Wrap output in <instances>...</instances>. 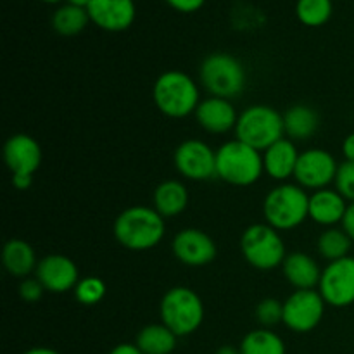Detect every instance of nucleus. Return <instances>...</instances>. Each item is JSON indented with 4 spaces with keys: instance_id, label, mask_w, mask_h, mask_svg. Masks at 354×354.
<instances>
[{
    "instance_id": "6ab92c4d",
    "label": "nucleus",
    "mask_w": 354,
    "mask_h": 354,
    "mask_svg": "<svg viewBox=\"0 0 354 354\" xmlns=\"http://www.w3.org/2000/svg\"><path fill=\"white\" fill-rule=\"evenodd\" d=\"M346 209L348 201L337 190L322 189L315 190L313 196H310V218L322 227L330 228L342 223Z\"/></svg>"
},
{
    "instance_id": "f704fd0d",
    "label": "nucleus",
    "mask_w": 354,
    "mask_h": 354,
    "mask_svg": "<svg viewBox=\"0 0 354 354\" xmlns=\"http://www.w3.org/2000/svg\"><path fill=\"white\" fill-rule=\"evenodd\" d=\"M342 154H344L346 161L354 162V133H349L342 142Z\"/></svg>"
},
{
    "instance_id": "5701e85b",
    "label": "nucleus",
    "mask_w": 354,
    "mask_h": 354,
    "mask_svg": "<svg viewBox=\"0 0 354 354\" xmlns=\"http://www.w3.org/2000/svg\"><path fill=\"white\" fill-rule=\"evenodd\" d=\"M320 127V118L310 106L297 104L283 114V128L290 140H306L313 137Z\"/></svg>"
},
{
    "instance_id": "f03ea898",
    "label": "nucleus",
    "mask_w": 354,
    "mask_h": 354,
    "mask_svg": "<svg viewBox=\"0 0 354 354\" xmlns=\"http://www.w3.org/2000/svg\"><path fill=\"white\" fill-rule=\"evenodd\" d=\"M265 173L263 154L239 138L225 142L216 151V176L235 187H249Z\"/></svg>"
},
{
    "instance_id": "9b49d317",
    "label": "nucleus",
    "mask_w": 354,
    "mask_h": 354,
    "mask_svg": "<svg viewBox=\"0 0 354 354\" xmlns=\"http://www.w3.org/2000/svg\"><path fill=\"white\" fill-rule=\"evenodd\" d=\"M175 168L185 178L204 182L216 176V151L203 140H185L175 151Z\"/></svg>"
},
{
    "instance_id": "b1692460",
    "label": "nucleus",
    "mask_w": 354,
    "mask_h": 354,
    "mask_svg": "<svg viewBox=\"0 0 354 354\" xmlns=\"http://www.w3.org/2000/svg\"><path fill=\"white\" fill-rule=\"evenodd\" d=\"M178 335L165 324H152L142 328L137 335V348L144 354H171L176 348Z\"/></svg>"
},
{
    "instance_id": "e433bc0d",
    "label": "nucleus",
    "mask_w": 354,
    "mask_h": 354,
    "mask_svg": "<svg viewBox=\"0 0 354 354\" xmlns=\"http://www.w3.org/2000/svg\"><path fill=\"white\" fill-rule=\"evenodd\" d=\"M109 354H144L137 348V344H120Z\"/></svg>"
},
{
    "instance_id": "c85d7f7f",
    "label": "nucleus",
    "mask_w": 354,
    "mask_h": 354,
    "mask_svg": "<svg viewBox=\"0 0 354 354\" xmlns=\"http://www.w3.org/2000/svg\"><path fill=\"white\" fill-rule=\"evenodd\" d=\"M106 283L99 277H85L75 287V296L83 306L99 304L106 297Z\"/></svg>"
},
{
    "instance_id": "72a5a7b5",
    "label": "nucleus",
    "mask_w": 354,
    "mask_h": 354,
    "mask_svg": "<svg viewBox=\"0 0 354 354\" xmlns=\"http://www.w3.org/2000/svg\"><path fill=\"white\" fill-rule=\"evenodd\" d=\"M342 228H344L346 234H348L354 242V203L348 204V209H346L344 220H342Z\"/></svg>"
},
{
    "instance_id": "4c0bfd02",
    "label": "nucleus",
    "mask_w": 354,
    "mask_h": 354,
    "mask_svg": "<svg viewBox=\"0 0 354 354\" xmlns=\"http://www.w3.org/2000/svg\"><path fill=\"white\" fill-rule=\"evenodd\" d=\"M24 354H59V353L54 351V349H50V348H33Z\"/></svg>"
},
{
    "instance_id": "1a4fd4ad",
    "label": "nucleus",
    "mask_w": 354,
    "mask_h": 354,
    "mask_svg": "<svg viewBox=\"0 0 354 354\" xmlns=\"http://www.w3.org/2000/svg\"><path fill=\"white\" fill-rule=\"evenodd\" d=\"M325 304L318 290H296L283 303V324L297 334L311 332L324 318Z\"/></svg>"
},
{
    "instance_id": "2eb2a0df",
    "label": "nucleus",
    "mask_w": 354,
    "mask_h": 354,
    "mask_svg": "<svg viewBox=\"0 0 354 354\" xmlns=\"http://www.w3.org/2000/svg\"><path fill=\"white\" fill-rule=\"evenodd\" d=\"M86 10L93 24L111 33L128 30L137 16L133 0H92Z\"/></svg>"
},
{
    "instance_id": "f257e3e1",
    "label": "nucleus",
    "mask_w": 354,
    "mask_h": 354,
    "mask_svg": "<svg viewBox=\"0 0 354 354\" xmlns=\"http://www.w3.org/2000/svg\"><path fill=\"white\" fill-rule=\"evenodd\" d=\"M165 218L147 206H131L114 221V237L130 251H149L162 241Z\"/></svg>"
},
{
    "instance_id": "6e6552de",
    "label": "nucleus",
    "mask_w": 354,
    "mask_h": 354,
    "mask_svg": "<svg viewBox=\"0 0 354 354\" xmlns=\"http://www.w3.org/2000/svg\"><path fill=\"white\" fill-rule=\"evenodd\" d=\"M241 251L245 261L258 270H273L283 265L286 244L279 230L268 223H256L245 228L241 239Z\"/></svg>"
},
{
    "instance_id": "9d476101",
    "label": "nucleus",
    "mask_w": 354,
    "mask_h": 354,
    "mask_svg": "<svg viewBox=\"0 0 354 354\" xmlns=\"http://www.w3.org/2000/svg\"><path fill=\"white\" fill-rule=\"evenodd\" d=\"M318 292L324 301L334 308H346L354 303V258L337 259L328 263L322 272Z\"/></svg>"
},
{
    "instance_id": "c9c22d12",
    "label": "nucleus",
    "mask_w": 354,
    "mask_h": 354,
    "mask_svg": "<svg viewBox=\"0 0 354 354\" xmlns=\"http://www.w3.org/2000/svg\"><path fill=\"white\" fill-rule=\"evenodd\" d=\"M31 183H33V176H28V175H14L12 176V185L16 187L17 190L30 189Z\"/></svg>"
},
{
    "instance_id": "2f4dec72",
    "label": "nucleus",
    "mask_w": 354,
    "mask_h": 354,
    "mask_svg": "<svg viewBox=\"0 0 354 354\" xmlns=\"http://www.w3.org/2000/svg\"><path fill=\"white\" fill-rule=\"evenodd\" d=\"M45 292V287L41 286L40 280L35 277V279H24L19 286V296L21 299L26 301V303L33 304L38 303L41 299Z\"/></svg>"
},
{
    "instance_id": "39448f33",
    "label": "nucleus",
    "mask_w": 354,
    "mask_h": 354,
    "mask_svg": "<svg viewBox=\"0 0 354 354\" xmlns=\"http://www.w3.org/2000/svg\"><path fill=\"white\" fill-rule=\"evenodd\" d=\"M161 322L178 337L194 334L203 325L204 304L189 287H173L162 296L159 306Z\"/></svg>"
},
{
    "instance_id": "58836bf2",
    "label": "nucleus",
    "mask_w": 354,
    "mask_h": 354,
    "mask_svg": "<svg viewBox=\"0 0 354 354\" xmlns=\"http://www.w3.org/2000/svg\"><path fill=\"white\" fill-rule=\"evenodd\" d=\"M216 354H241V351H237V349L230 348V346H223V348L218 349Z\"/></svg>"
},
{
    "instance_id": "0eeeda50",
    "label": "nucleus",
    "mask_w": 354,
    "mask_h": 354,
    "mask_svg": "<svg viewBox=\"0 0 354 354\" xmlns=\"http://www.w3.org/2000/svg\"><path fill=\"white\" fill-rule=\"evenodd\" d=\"M201 83L213 97L234 99L245 86V69L234 55L216 52L207 55L199 69Z\"/></svg>"
},
{
    "instance_id": "20e7f679",
    "label": "nucleus",
    "mask_w": 354,
    "mask_h": 354,
    "mask_svg": "<svg viewBox=\"0 0 354 354\" xmlns=\"http://www.w3.org/2000/svg\"><path fill=\"white\" fill-rule=\"evenodd\" d=\"M156 106L168 118H187L196 113L199 100V88L187 73L166 71L156 80L152 88Z\"/></svg>"
},
{
    "instance_id": "c756f323",
    "label": "nucleus",
    "mask_w": 354,
    "mask_h": 354,
    "mask_svg": "<svg viewBox=\"0 0 354 354\" xmlns=\"http://www.w3.org/2000/svg\"><path fill=\"white\" fill-rule=\"evenodd\" d=\"M256 318L263 327H273V325L283 322V303L268 297L263 299L261 303L256 306Z\"/></svg>"
},
{
    "instance_id": "aec40b11",
    "label": "nucleus",
    "mask_w": 354,
    "mask_h": 354,
    "mask_svg": "<svg viewBox=\"0 0 354 354\" xmlns=\"http://www.w3.org/2000/svg\"><path fill=\"white\" fill-rule=\"evenodd\" d=\"M282 270L286 280L290 286L296 287V290H308L320 286L322 270L310 254H304V252L287 254Z\"/></svg>"
},
{
    "instance_id": "a878e982",
    "label": "nucleus",
    "mask_w": 354,
    "mask_h": 354,
    "mask_svg": "<svg viewBox=\"0 0 354 354\" xmlns=\"http://www.w3.org/2000/svg\"><path fill=\"white\" fill-rule=\"evenodd\" d=\"M241 354H286V344L275 332L268 328L252 330L242 339Z\"/></svg>"
},
{
    "instance_id": "dca6fc26",
    "label": "nucleus",
    "mask_w": 354,
    "mask_h": 354,
    "mask_svg": "<svg viewBox=\"0 0 354 354\" xmlns=\"http://www.w3.org/2000/svg\"><path fill=\"white\" fill-rule=\"evenodd\" d=\"M3 159L12 176H33L41 165V147L30 135H12L3 145Z\"/></svg>"
},
{
    "instance_id": "cd10ccee",
    "label": "nucleus",
    "mask_w": 354,
    "mask_h": 354,
    "mask_svg": "<svg viewBox=\"0 0 354 354\" xmlns=\"http://www.w3.org/2000/svg\"><path fill=\"white\" fill-rule=\"evenodd\" d=\"M332 12H334L332 0H297L296 3L297 19L304 26H324L332 17Z\"/></svg>"
},
{
    "instance_id": "4468645a",
    "label": "nucleus",
    "mask_w": 354,
    "mask_h": 354,
    "mask_svg": "<svg viewBox=\"0 0 354 354\" xmlns=\"http://www.w3.org/2000/svg\"><path fill=\"white\" fill-rule=\"evenodd\" d=\"M35 275L40 280L45 290L54 294H64L75 289L80 282L78 266L73 259L62 254H48L38 261Z\"/></svg>"
},
{
    "instance_id": "ddd939ff",
    "label": "nucleus",
    "mask_w": 354,
    "mask_h": 354,
    "mask_svg": "<svg viewBox=\"0 0 354 354\" xmlns=\"http://www.w3.org/2000/svg\"><path fill=\"white\" fill-rule=\"evenodd\" d=\"M175 258L187 266H206L216 258V244L206 232L199 228H185L175 235L171 242Z\"/></svg>"
},
{
    "instance_id": "a211bd4d",
    "label": "nucleus",
    "mask_w": 354,
    "mask_h": 354,
    "mask_svg": "<svg viewBox=\"0 0 354 354\" xmlns=\"http://www.w3.org/2000/svg\"><path fill=\"white\" fill-rule=\"evenodd\" d=\"M297 161H299V152L290 138H282L263 152L265 173L277 182H283L294 176Z\"/></svg>"
},
{
    "instance_id": "f8f14e48",
    "label": "nucleus",
    "mask_w": 354,
    "mask_h": 354,
    "mask_svg": "<svg viewBox=\"0 0 354 354\" xmlns=\"http://www.w3.org/2000/svg\"><path fill=\"white\" fill-rule=\"evenodd\" d=\"M337 168V161L330 152L324 149H310L299 154L294 178L303 189L322 190L334 182Z\"/></svg>"
},
{
    "instance_id": "412c9836",
    "label": "nucleus",
    "mask_w": 354,
    "mask_h": 354,
    "mask_svg": "<svg viewBox=\"0 0 354 354\" xmlns=\"http://www.w3.org/2000/svg\"><path fill=\"white\" fill-rule=\"evenodd\" d=\"M2 263L10 275L23 280L28 279V275L38 266L33 248L21 239H12L3 245Z\"/></svg>"
},
{
    "instance_id": "bb28decb",
    "label": "nucleus",
    "mask_w": 354,
    "mask_h": 354,
    "mask_svg": "<svg viewBox=\"0 0 354 354\" xmlns=\"http://www.w3.org/2000/svg\"><path fill=\"white\" fill-rule=\"evenodd\" d=\"M318 251H320L322 258L328 259V261H337V259L349 256L351 251L353 239L344 232V228H327L324 234L318 237Z\"/></svg>"
},
{
    "instance_id": "7c9ffc66",
    "label": "nucleus",
    "mask_w": 354,
    "mask_h": 354,
    "mask_svg": "<svg viewBox=\"0 0 354 354\" xmlns=\"http://www.w3.org/2000/svg\"><path fill=\"white\" fill-rule=\"evenodd\" d=\"M335 190L349 203H354V162L344 161L339 165L335 175Z\"/></svg>"
},
{
    "instance_id": "a19ab883",
    "label": "nucleus",
    "mask_w": 354,
    "mask_h": 354,
    "mask_svg": "<svg viewBox=\"0 0 354 354\" xmlns=\"http://www.w3.org/2000/svg\"><path fill=\"white\" fill-rule=\"evenodd\" d=\"M41 2H47V3H59V2H62V0H41Z\"/></svg>"
},
{
    "instance_id": "4be33fe9",
    "label": "nucleus",
    "mask_w": 354,
    "mask_h": 354,
    "mask_svg": "<svg viewBox=\"0 0 354 354\" xmlns=\"http://www.w3.org/2000/svg\"><path fill=\"white\" fill-rule=\"evenodd\" d=\"M187 204H189V192L178 180H166L154 190V209L162 218H171L183 213Z\"/></svg>"
},
{
    "instance_id": "f3484780",
    "label": "nucleus",
    "mask_w": 354,
    "mask_h": 354,
    "mask_svg": "<svg viewBox=\"0 0 354 354\" xmlns=\"http://www.w3.org/2000/svg\"><path fill=\"white\" fill-rule=\"evenodd\" d=\"M196 120L203 130L220 135L237 127L239 114L230 100L211 95L197 106Z\"/></svg>"
},
{
    "instance_id": "393cba45",
    "label": "nucleus",
    "mask_w": 354,
    "mask_h": 354,
    "mask_svg": "<svg viewBox=\"0 0 354 354\" xmlns=\"http://www.w3.org/2000/svg\"><path fill=\"white\" fill-rule=\"evenodd\" d=\"M88 23V10L85 7L73 6V3L61 6L52 16V28L62 37H75L82 33Z\"/></svg>"
},
{
    "instance_id": "423d86ee",
    "label": "nucleus",
    "mask_w": 354,
    "mask_h": 354,
    "mask_svg": "<svg viewBox=\"0 0 354 354\" xmlns=\"http://www.w3.org/2000/svg\"><path fill=\"white\" fill-rule=\"evenodd\" d=\"M235 133L241 142L265 152L283 138V116L270 106H251L239 114Z\"/></svg>"
},
{
    "instance_id": "ea45409f",
    "label": "nucleus",
    "mask_w": 354,
    "mask_h": 354,
    "mask_svg": "<svg viewBox=\"0 0 354 354\" xmlns=\"http://www.w3.org/2000/svg\"><path fill=\"white\" fill-rule=\"evenodd\" d=\"M90 2H92V0H68V3H73V6H78V7H88L90 6Z\"/></svg>"
},
{
    "instance_id": "473e14b6",
    "label": "nucleus",
    "mask_w": 354,
    "mask_h": 354,
    "mask_svg": "<svg viewBox=\"0 0 354 354\" xmlns=\"http://www.w3.org/2000/svg\"><path fill=\"white\" fill-rule=\"evenodd\" d=\"M165 2L168 3L169 7H173L175 10H178V12L189 14L199 10L206 0H165Z\"/></svg>"
},
{
    "instance_id": "7ed1b4c3",
    "label": "nucleus",
    "mask_w": 354,
    "mask_h": 354,
    "mask_svg": "<svg viewBox=\"0 0 354 354\" xmlns=\"http://www.w3.org/2000/svg\"><path fill=\"white\" fill-rule=\"evenodd\" d=\"M263 214L275 230H292L310 216V196L301 185L280 183L266 194Z\"/></svg>"
}]
</instances>
